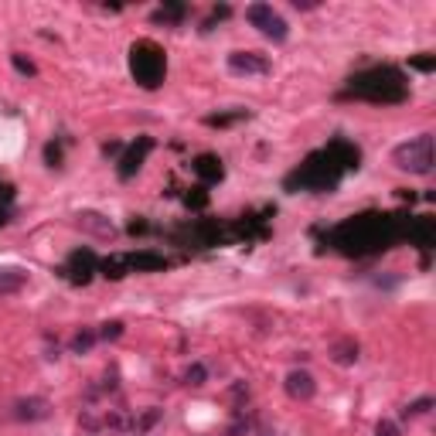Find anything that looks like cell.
Listing matches in <instances>:
<instances>
[{
	"label": "cell",
	"mask_w": 436,
	"mask_h": 436,
	"mask_svg": "<svg viewBox=\"0 0 436 436\" xmlns=\"http://www.w3.org/2000/svg\"><path fill=\"white\" fill-rule=\"evenodd\" d=\"M348 92L368 103H402L409 96V82L399 69L379 65V69H365L348 78Z\"/></svg>",
	"instance_id": "1"
},
{
	"label": "cell",
	"mask_w": 436,
	"mask_h": 436,
	"mask_svg": "<svg viewBox=\"0 0 436 436\" xmlns=\"http://www.w3.org/2000/svg\"><path fill=\"white\" fill-rule=\"evenodd\" d=\"M129 72L133 78L143 85V89H157L164 82V72H167V58H164V48L157 41H136L129 48Z\"/></svg>",
	"instance_id": "2"
},
{
	"label": "cell",
	"mask_w": 436,
	"mask_h": 436,
	"mask_svg": "<svg viewBox=\"0 0 436 436\" xmlns=\"http://www.w3.org/2000/svg\"><path fill=\"white\" fill-rule=\"evenodd\" d=\"M392 160L399 171H409V174H430L433 171V133H419L416 140H406L392 150Z\"/></svg>",
	"instance_id": "3"
},
{
	"label": "cell",
	"mask_w": 436,
	"mask_h": 436,
	"mask_svg": "<svg viewBox=\"0 0 436 436\" xmlns=\"http://www.w3.org/2000/svg\"><path fill=\"white\" fill-rule=\"evenodd\" d=\"M246 21L253 27H259L269 41H286V34H290L286 21L273 10V3H253V7H246Z\"/></svg>",
	"instance_id": "4"
},
{
	"label": "cell",
	"mask_w": 436,
	"mask_h": 436,
	"mask_svg": "<svg viewBox=\"0 0 436 436\" xmlns=\"http://www.w3.org/2000/svg\"><path fill=\"white\" fill-rule=\"evenodd\" d=\"M154 150V140L150 136H140L129 150H123L120 154V167H116V174H120V181H129L136 178V171L143 167V160H147V154Z\"/></svg>",
	"instance_id": "5"
},
{
	"label": "cell",
	"mask_w": 436,
	"mask_h": 436,
	"mask_svg": "<svg viewBox=\"0 0 436 436\" xmlns=\"http://www.w3.org/2000/svg\"><path fill=\"white\" fill-rule=\"evenodd\" d=\"M229 72L232 76H266L269 72V58L259 52H232Z\"/></svg>",
	"instance_id": "6"
},
{
	"label": "cell",
	"mask_w": 436,
	"mask_h": 436,
	"mask_svg": "<svg viewBox=\"0 0 436 436\" xmlns=\"http://www.w3.org/2000/svg\"><path fill=\"white\" fill-rule=\"evenodd\" d=\"M96 269H99V259L92 256L89 249H76V253L69 256V262H65V269H62V273H65L72 283H89Z\"/></svg>",
	"instance_id": "7"
},
{
	"label": "cell",
	"mask_w": 436,
	"mask_h": 436,
	"mask_svg": "<svg viewBox=\"0 0 436 436\" xmlns=\"http://www.w3.org/2000/svg\"><path fill=\"white\" fill-rule=\"evenodd\" d=\"M283 388H286V395H290V399H297V402H307V399L317 395V382H314V375H310V372H300V368L286 375Z\"/></svg>",
	"instance_id": "8"
},
{
	"label": "cell",
	"mask_w": 436,
	"mask_h": 436,
	"mask_svg": "<svg viewBox=\"0 0 436 436\" xmlns=\"http://www.w3.org/2000/svg\"><path fill=\"white\" fill-rule=\"evenodd\" d=\"M48 399H41V395H27V399H17L14 402V416L21 419V423H41V419H48Z\"/></svg>",
	"instance_id": "9"
},
{
	"label": "cell",
	"mask_w": 436,
	"mask_h": 436,
	"mask_svg": "<svg viewBox=\"0 0 436 436\" xmlns=\"http://www.w3.org/2000/svg\"><path fill=\"white\" fill-rule=\"evenodd\" d=\"M195 174L202 178V184H218V181L225 178V167H222V157L215 154H198L195 157Z\"/></svg>",
	"instance_id": "10"
},
{
	"label": "cell",
	"mask_w": 436,
	"mask_h": 436,
	"mask_svg": "<svg viewBox=\"0 0 436 436\" xmlns=\"http://www.w3.org/2000/svg\"><path fill=\"white\" fill-rule=\"evenodd\" d=\"M76 218H78V225H82V229L92 232V235H99V239H113V235H116L113 222L103 218V215H96V211H78Z\"/></svg>",
	"instance_id": "11"
},
{
	"label": "cell",
	"mask_w": 436,
	"mask_h": 436,
	"mask_svg": "<svg viewBox=\"0 0 436 436\" xmlns=\"http://www.w3.org/2000/svg\"><path fill=\"white\" fill-rule=\"evenodd\" d=\"M331 358L337 361V365H355V361L361 358V344L355 337H341V341H334Z\"/></svg>",
	"instance_id": "12"
},
{
	"label": "cell",
	"mask_w": 436,
	"mask_h": 436,
	"mask_svg": "<svg viewBox=\"0 0 436 436\" xmlns=\"http://www.w3.org/2000/svg\"><path fill=\"white\" fill-rule=\"evenodd\" d=\"M24 283H27L24 269H17V266H0V297H3V293L24 290Z\"/></svg>",
	"instance_id": "13"
},
{
	"label": "cell",
	"mask_w": 436,
	"mask_h": 436,
	"mask_svg": "<svg viewBox=\"0 0 436 436\" xmlns=\"http://www.w3.org/2000/svg\"><path fill=\"white\" fill-rule=\"evenodd\" d=\"M127 266L136 269V273H143V269H164L167 262H164V256H157V253H133V256H127Z\"/></svg>",
	"instance_id": "14"
},
{
	"label": "cell",
	"mask_w": 436,
	"mask_h": 436,
	"mask_svg": "<svg viewBox=\"0 0 436 436\" xmlns=\"http://www.w3.org/2000/svg\"><path fill=\"white\" fill-rule=\"evenodd\" d=\"M409 239H416L423 249H430V246H433V222H430V218H419L416 225H409Z\"/></svg>",
	"instance_id": "15"
},
{
	"label": "cell",
	"mask_w": 436,
	"mask_h": 436,
	"mask_svg": "<svg viewBox=\"0 0 436 436\" xmlns=\"http://www.w3.org/2000/svg\"><path fill=\"white\" fill-rule=\"evenodd\" d=\"M99 269H103V276H109V280H123L127 276V256H113V259H103L99 262Z\"/></svg>",
	"instance_id": "16"
},
{
	"label": "cell",
	"mask_w": 436,
	"mask_h": 436,
	"mask_svg": "<svg viewBox=\"0 0 436 436\" xmlns=\"http://www.w3.org/2000/svg\"><path fill=\"white\" fill-rule=\"evenodd\" d=\"M181 17H184V3H167V7H160V10H154V21L160 24H178Z\"/></svg>",
	"instance_id": "17"
},
{
	"label": "cell",
	"mask_w": 436,
	"mask_h": 436,
	"mask_svg": "<svg viewBox=\"0 0 436 436\" xmlns=\"http://www.w3.org/2000/svg\"><path fill=\"white\" fill-rule=\"evenodd\" d=\"M96 337H99L96 331H78L76 341H72V351H76V355H89L92 344H96Z\"/></svg>",
	"instance_id": "18"
},
{
	"label": "cell",
	"mask_w": 436,
	"mask_h": 436,
	"mask_svg": "<svg viewBox=\"0 0 436 436\" xmlns=\"http://www.w3.org/2000/svg\"><path fill=\"white\" fill-rule=\"evenodd\" d=\"M249 113L246 109H235V113H222V116H205L208 127H229V123H235V120H246Z\"/></svg>",
	"instance_id": "19"
},
{
	"label": "cell",
	"mask_w": 436,
	"mask_h": 436,
	"mask_svg": "<svg viewBox=\"0 0 436 436\" xmlns=\"http://www.w3.org/2000/svg\"><path fill=\"white\" fill-rule=\"evenodd\" d=\"M433 409V395H423V399H416V402H409L406 409H402V419H409V416H423V412Z\"/></svg>",
	"instance_id": "20"
},
{
	"label": "cell",
	"mask_w": 436,
	"mask_h": 436,
	"mask_svg": "<svg viewBox=\"0 0 436 436\" xmlns=\"http://www.w3.org/2000/svg\"><path fill=\"white\" fill-rule=\"evenodd\" d=\"M10 65H14V69H17V72H21V76H38V69H34V62H31V58H24V55H10Z\"/></svg>",
	"instance_id": "21"
},
{
	"label": "cell",
	"mask_w": 436,
	"mask_h": 436,
	"mask_svg": "<svg viewBox=\"0 0 436 436\" xmlns=\"http://www.w3.org/2000/svg\"><path fill=\"white\" fill-rule=\"evenodd\" d=\"M184 379H188V385H195V388H198V385H205V379H208L205 365H202V361H195V365L188 368V375H184Z\"/></svg>",
	"instance_id": "22"
},
{
	"label": "cell",
	"mask_w": 436,
	"mask_h": 436,
	"mask_svg": "<svg viewBox=\"0 0 436 436\" xmlns=\"http://www.w3.org/2000/svg\"><path fill=\"white\" fill-rule=\"evenodd\" d=\"M99 337H103V341H120V337H123V324H120V321H106Z\"/></svg>",
	"instance_id": "23"
},
{
	"label": "cell",
	"mask_w": 436,
	"mask_h": 436,
	"mask_svg": "<svg viewBox=\"0 0 436 436\" xmlns=\"http://www.w3.org/2000/svg\"><path fill=\"white\" fill-rule=\"evenodd\" d=\"M45 164L48 167H62V143H45Z\"/></svg>",
	"instance_id": "24"
},
{
	"label": "cell",
	"mask_w": 436,
	"mask_h": 436,
	"mask_svg": "<svg viewBox=\"0 0 436 436\" xmlns=\"http://www.w3.org/2000/svg\"><path fill=\"white\" fill-rule=\"evenodd\" d=\"M157 419H160V409H147V412H143V419L136 423V433H147V430L154 426Z\"/></svg>",
	"instance_id": "25"
},
{
	"label": "cell",
	"mask_w": 436,
	"mask_h": 436,
	"mask_svg": "<svg viewBox=\"0 0 436 436\" xmlns=\"http://www.w3.org/2000/svg\"><path fill=\"white\" fill-rule=\"evenodd\" d=\"M412 69H419V72H433L436 55H419V58H412Z\"/></svg>",
	"instance_id": "26"
},
{
	"label": "cell",
	"mask_w": 436,
	"mask_h": 436,
	"mask_svg": "<svg viewBox=\"0 0 436 436\" xmlns=\"http://www.w3.org/2000/svg\"><path fill=\"white\" fill-rule=\"evenodd\" d=\"M375 436H399V426H395L392 419H382V423L375 426Z\"/></svg>",
	"instance_id": "27"
},
{
	"label": "cell",
	"mask_w": 436,
	"mask_h": 436,
	"mask_svg": "<svg viewBox=\"0 0 436 436\" xmlns=\"http://www.w3.org/2000/svg\"><path fill=\"white\" fill-rule=\"evenodd\" d=\"M188 205H191V208H205L208 205L205 188H195V195H188Z\"/></svg>",
	"instance_id": "28"
},
{
	"label": "cell",
	"mask_w": 436,
	"mask_h": 436,
	"mask_svg": "<svg viewBox=\"0 0 436 436\" xmlns=\"http://www.w3.org/2000/svg\"><path fill=\"white\" fill-rule=\"evenodd\" d=\"M103 154L106 157H120V154H123V143H116V140H113V143H106Z\"/></svg>",
	"instance_id": "29"
},
{
	"label": "cell",
	"mask_w": 436,
	"mask_h": 436,
	"mask_svg": "<svg viewBox=\"0 0 436 436\" xmlns=\"http://www.w3.org/2000/svg\"><path fill=\"white\" fill-rule=\"evenodd\" d=\"M127 229L133 232V235H136V232H147V222H140V218H133V222H129Z\"/></svg>",
	"instance_id": "30"
},
{
	"label": "cell",
	"mask_w": 436,
	"mask_h": 436,
	"mask_svg": "<svg viewBox=\"0 0 436 436\" xmlns=\"http://www.w3.org/2000/svg\"><path fill=\"white\" fill-rule=\"evenodd\" d=\"M3 225H7V208L0 205V229H3Z\"/></svg>",
	"instance_id": "31"
}]
</instances>
